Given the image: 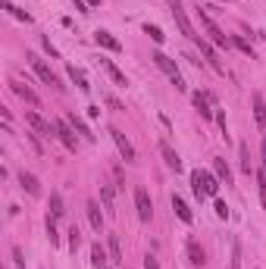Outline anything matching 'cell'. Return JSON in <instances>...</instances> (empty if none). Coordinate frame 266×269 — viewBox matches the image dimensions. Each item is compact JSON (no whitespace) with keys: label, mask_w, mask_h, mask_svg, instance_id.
<instances>
[{"label":"cell","mask_w":266,"mask_h":269,"mask_svg":"<svg viewBox=\"0 0 266 269\" xmlns=\"http://www.w3.org/2000/svg\"><path fill=\"white\" fill-rule=\"evenodd\" d=\"M191 185H194V194L201 197V200H204V197H213V194L219 191V182L213 179L210 172H201V169L191 172Z\"/></svg>","instance_id":"1"},{"label":"cell","mask_w":266,"mask_h":269,"mask_svg":"<svg viewBox=\"0 0 266 269\" xmlns=\"http://www.w3.org/2000/svg\"><path fill=\"white\" fill-rule=\"evenodd\" d=\"M150 60L157 63V66H160V69L166 72V75H169V81H173V85H176V91H188V85H185V79H182V75H178V69H176V63L169 60L166 54H160V50H157V54H153Z\"/></svg>","instance_id":"2"},{"label":"cell","mask_w":266,"mask_h":269,"mask_svg":"<svg viewBox=\"0 0 266 269\" xmlns=\"http://www.w3.org/2000/svg\"><path fill=\"white\" fill-rule=\"evenodd\" d=\"M197 16H201V25L207 28V35H210V41H213V44H219V47H229V44H232V38H226V31H222L219 25L213 22V16H210V13L197 10Z\"/></svg>","instance_id":"3"},{"label":"cell","mask_w":266,"mask_h":269,"mask_svg":"<svg viewBox=\"0 0 266 269\" xmlns=\"http://www.w3.org/2000/svg\"><path fill=\"white\" fill-rule=\"evenodd\" d=\"M169 6H173V19H176V25H178V31H182L185 38L197 41V35H194V25L188 22V16H185V10H182V3H178V0H169Z\"/></svg>","instance_id":"4"},{"label":"cell","mask_w":266,"mask_h":269,"mask_svg":"<svg viewBox=\"0 0 266 269\" xmlns=\"http://www.w3.org/2000/svg\"><path fill=\"white\" fill-rule=\"evenodd\" d=\"M29 60H31V69L38 72V79L44 81V85H50V88H63V85H59V79L54 75V69H50L44 60H38V56H29Z\"/></svg>","instance_id":"5"},{"label":"cell","mask_w":266,"mask_h":269,"mask_svg":"<svg viewBox=\"0 0 266 269\" xmlns=\"http://www.w3.org/2000/svg\"><path fill=\"white\" fill-rule=\"evenodd\" d=\"M135 207H138V219L141 222H150L153 204H150V197H148V191H144V188H135Z\"/></svg>","instance_id":"6"},{"label":"cell","mask_w":266,"mask_h":269,"mask_svg":"<svg viewBox=\"0 0 266 269\" xmlns=\"http://www.w3.org/2000/svg\"><path fill=\"white\" fill-rule=\"evenodd\" d=\"M54 125H57V138L63 141V147H66V150H72V154H75V150H79V141H75V134H72L75 129H72L69 122H54Z\"/></svg>","instance_id":"7"},{"label":"cell","mask_w":266,"mask_h":269,"mask_svg":"<svg viewBox=\"0 0 266 269\" xmlns=\"http://www.w3.org/2000/svg\"><path fill=\"white\" fill-rule=\"evenodd\" d=\"M110 134H113V141H116V147H119V154L125 157V163H135V160H138V154H135V147L128 144V138L119 129H110Z\"/></svg>","instance_id":"8"},{"label":"cell","mask_w":266,"mask_h":269,"mask_svg":"<svg viewBox=\"0 0 266 269\" xmlns=\"http://www.w3.org/2000/svg\"><path fill=\"white\" fill-rule=\"evenodd\" d=\"M25 119L31 122V129H35L38 134H44V138H54V134H57V125H50V122H44V119H41V116H38L35 110H29V113H25Z\"/></svg>","instance_id":"9"},{"label":"cell","mask_w":266,"mask_h":269,"mask_svg":"<svg viewBox=\"0 0 266 269\" xmlns=\"http://www.w3.org/2000/svg\"><path fill=\"white\" fill-rule=\"evenodd\" d=\"M100 66H104V69H107V75H110V79L116 81L119 88H125V85H128V79L122 75V69H119V66H116L113 60H104V56H100Z\"/></svg>","instance_id":"10"},{"label":"cell","mask_w":266,"mask_h":269,"mask_svg":"<svg viewBox=\"0 0 266 269\" xmlns=\"http://www.w3.org/2000/svg\"><path fill=\"white\" fill-rule=\"evenodd\" d=\"M94 41H97L100 47H107V50H113V54H119V50H122V44H119V41L110 35V31H104V28H97L94 31Z\"/></svg>","instance_id":"11"},{"label":"cell","mask_w":266,"mask_h":269,"mask_svg":"<svg viewBox=\"0 0 266 269\" xmlns=\"http://www.w3.org/2000/svg\"><path fill=\"white\" fill-rule=\"evenodd\" d=\"M194 44H197V47H201V54H204V56H207V63L213 66V69H216V72H222V63L216 60V50H213V47H210V44H207V41H204L201 35H197V41H194Z\"/></svg>","instance_id":"12"},{"label":"cell","mask_w":266,"mask_h":269,"mask_svg":"<svg viewBox=\"0 0 266 269\" xmlns=\"http://www.w3.org/2000/svg\"><path fill=\"white\" fill-rule=\"evenodd\" d=\"M160 154H163V160H166V166H169V169H176V172L182 169V160H178V154H176V150L166 144V141H160Z\"/></svg>","instance_id":"13"},{"label":"cell","mask_w":266,"mask_h":269,"mask_svg":"<svg viewBox=\"0 0 266 269\" xmlns=\"http://www.w3.org/2000/svg\"><path fill=\"white\" fill-rule=\"evenodd\" d=\"M85 210H88V222H91V229H94V232H100V229H104V216H100V207L94 204V200H88V204H85Z\"/></svg>","instance_id":"14"},{"label":"cell","mask_w":266,"mask_h":269,"mask_svg":"<svg viewBox=\"0 0 266 269\" xmlns=\"http://www.w3.org/2000/svg\"><path fill=\"white\" fill-rule=\"evenodd\" d=\"M251 100H254V119H257V125L266 132V100H263L260 94H254Z\"/></svg>","instance_id":"15"},{"label":"cell","mask_w":266,"mask_h":269,"mask_svg":"<svg viewBox=\"0 0 266 269\" xmlns=\"http://www.w3.org/2000/svg\"><path fill=\"white\" fill-rule=\"evenodd\" d=\"M19 185H22L25 191H29L31 197H38V194H41V182H38L31 172H22V175H19Z\"/></svg>","instance_id":"16"},{"label":"cell","mask_w":266,"mask_h":269,"mask_svg":"<svg viewBox=\"0 0 266 269\" xmlns=\"http://www.w3.org/2000/svg\"><path fill=\"white\" fill-rule=\"evenodd\" d=\"M13 91H16V94H19L22 100H29L31 107H38V104H41V97H38V94H35V91H31L29 85H22V81H13Z\"/></svg>","instance_id":"17"},{"label":"cell","mask_w":266,"mask_h":269,"mask_svg":"<svg viewBox=\"0 0 266 269\" xmlns=\"http://www.w3.org/2000/svg\"><path fill=\"white\" fill-rule=\"evenodd\" d=\"M69 125H72V129H75V132L82 134L85 141H94V134H91V129H88V122H85L82 116H75V113H69Z\"/></svg>","instance_id":"18"},{"label":"cell","mask_w":266,"mask_h":269,"mask_svg":"<svg viewBox=\"0 0 266 269\" xmlns=\"http://www.w3.org/2000/svg\"><path fill=\"white\" fill-rule=\"evenodd\" d=\"M188 260H191V263L194 266H204V263H207V260H204V247L201 244H197V241L191 238V241H188Z\"/></svg>","instance_id":"19"},{"label":"cell","mask_w":266,"mask_h":269,"mask_svg":"<svg viewBox=\"0 0 266 269\" xmlns=\"http://www.w3.org/2000/svg\"><path fill=\"white\" fill-rule=\"evenodd\" d=\"M66 72H69V79H72V81H75V85H79L82 91H91V81H88V75H85V72L79 69V66H69Z\"/></svg>","instance_id":"20"},{"label":"cell","mask_w":266,"mask_h":269,"mask_svg":"<svg viewBox=\"0 0 266 269\" xmlns=\"http://www.w3.org/2000/svg\"><path fill=\"white\" fill-rule=\"evenodd\" d=\"M213 172H216V179H222V182H226V185H232V169H229V163H226V160H213Z\"/></svg>","instance_id":"21"},{"label":"cell","mask_w":266,"mask_h":269,"mask_svg":"<svg viewBox=\"0 0 266 269\" xmlns=\"http://www.w3.org/2000/svg\"><path fill=\"white\" fill-rule=\"evenodd\" d=\"M173 210H176V216H178V219H182V222H191L194 219V216H191V210H188V204H185V200L182 197H173Z\"/></svg>","instance_id":"22"},{"label":"cell","mask_w":266,"mask_h":269,"mask_svg":"<svg viewBox=\"0 0 266 269\" xmlns=\"http://www.w3.org/2000/svg\"><path fill=\"white\" fill-rule=\"evenodd\" d=\"M63 213H66V210H63V194H59V191H50V216L59 219Z\"/></svg>","instance_id":"23"},{"label":"cell","mask_w":266,"mask_h":269,"mask_svg":"<svg viewBox=\"0 0 266 269\" xmlns=\"http://www.w3.org/2000/svg\"><path fill=\"white\" fill-rule=\"evenodd\" d=\"M3 10H6V13H10V16H13V19H19V22H31V16H29V13H25V10H19V6H13V3H10V0H3Z\"/></svg>","instance_id":"24"},{"label":"cell","mask_w":266,"mask_h":269,"mask_svg":"<svg viewBox=\"0 0 266 269\" xmlns=\"http://www.w3.org/2000/svg\"><path fill=\"white\" fill-rule=\"evenodd\" d=\"M257 188H260V204L266 210V166H260L257 169Z\"/></svg>","instance_id":"25"},{"label":"cell","mask_w":266,"mask_h":269,"mask_svg":"<svg viewBox=\"0 0 266 269\" xmlns=\"http://www.w3.org/2000/svg\"><path fill=\"white\" fill-rule=\"evenodd\" d=\"M91 257H94V266H97V269H104V266H107V254H104V247H100V244H94V247H91Z\"/></svg>","instance_id":"26"},{"label":"cell","mask_w":266,"mask_h":269,"mask_svg":"<svg viewBox=\"0 0 266 269\" xmlns=\"http://www.w3.org/2000/svg\"><path fill=\"white\" fill-rule=\"evenodd\" d=\"M229 269H241V241H232V266Z\"/></svg>","instance_id":"27"},{"label":"cell","mask_w":266,"mask_h":269,"mask_svg":"<svg viewBox=\"0 0 266 269\" xmlns=\"http://www.w3.org/2000/svg\"><path fill=\"white\" fill-rule=\"evenodd\" d=\"M232 44H235L238 50H241V54H244V56H251V60H254V47H251V44H247V41H244L241 35H235V38H232Z\"/></svg>","instance_id":"28"},{"label":"cell","mask_w":266,"mask_h":269,"mask_svg":"<svg viewBox=\"0 0 266 269\" xmlns=\"http://www.w3.org/2000/svg\"><path fill=\"white\" fill-rule=\"evenodd\" d=\"M110 257H113V263H122V250H119V238H116V235H110Z\"/></svg>","instance_id":"29"},{"label":"cell","mask_w":266,"mask_h":269,"mask_svg":"<svg viewBox=\"0 0 266 269\" xmlns=\"http://www.w3.org/2000/svg\"><path fill=\"white\" fill-rule=\"evenodd\" d=\"M100 197H104L107 210H113V185H100Z\"/></svg>","instance_id":"30"},{"label":"cell","mask_w":266,"mask_h":269,"mask_svg":"<svg viewBox=\"0 0 266 269\" xmlns=\"http://www.w3.org/2000/svg\"><path fill=\"white\" fill-rule=\"evenodd\" d=\"M144 31H148V35L157 41V44H163V38H166V35H163V31L157 28V25H144Z\"/></svg>","instance_id":"31"},{"label":"cell","mask_w":266,"mask_h":269,"mask_svg":"<svg viewBox=\"0 0 266 269\" xmlns=\"http://www.w3.org/2000/svg\"><path fill=\"white\" fill-rule=\"evenodd\" d=\"M241 169L251 175V154H247V144H241Z\"/></svg>","instance_id":"32"},{"label":"cell","mask_w":266,"mask_h":269,"mask_svg":"<svg viewBox=\"0 0 266 269\" xmlns=\"http://www.w3.org/2000/svg\"><path fill=\"white\" fill-rule=\"evenodd\" d=\"M47 238H50V244H57V225H54V216H47Z\"/></svg>","instance_id":"33"},{"label":"cell","mask_w":266,"mask_h":269,"mask_svg":"<svg viewBox=\"0 0 266 269\" xmlns=\"http://www.w3.org/2000/svg\"><path fill=\"white\" fill-rule=\"evenodd\" d=\"M216 216H219V219H229V207H226V200H216Z\"/></svg>","instance_id":"34"},{"label":"cell","mask_w":266,"mask_h":269,"mask_svg":"<svg viewBox=\"0 0 266 269\" xmlns=\"http://www.w3.org/2000/svg\"><path fill=\"white\" fill-rule=\"evenodd\" d=\"M41 44H44V50H47V54H50V56H57V47H54V44H50V38H41Z\"/></svg>","instance_id":"35"},{"label":"cell","mask_w":266,"mask_h":269,"mask_svg":"<svg viewBox=\"0 0 266 269\" xmlns=\"http://www.w3.org/2000/svg\"><path fill=\"white\" fill-rule=\"evenodd\" d=\"M79 241H82V238H79V229H72V232H69V244H72V250L79 247Z\"/></svg>","instance_id":"36"},{"label":"cell","mask_w":266,"mask_h":269,"mask_svg":"<svg viewBox=\"0 0 266 269\" xmlns=\"http://www.w3.org/2000/svg\"><path fill=\"white\" fill-rule=\"evenodd\" d=\"M13 260H16L19 266H25V260H22V250H19V247H13Z\"/></svg>","instance_id":"37"},{"label":"cell","mask_w":266,"mask_h":269,"mask_svg":"<svg viewBox=\"0 0 266 269\" xmlns=\"http://www.w3.org/2000/svg\"><path fill=\"white\" fill-rule=\"evenodd\" d=\"M144 269H160V266H157V260H153V257H144Z\"/></svg>","instance_id":"38"},{"label":"cell","mask_w":266,"mask_h":269,"mask_svg":"<svg viewBox=\"0 0 266 269\" xmlns=\"http://www.w3.org/2000/svg\"><path fill=\"white\" fill-rule=\"evenodd\" d=\"M75 3V10H82V13H88V3H85V0H72Z\"/></svg>","instance_id":"39"},{"label":"cell","mask_w":266,"mask_h":269,"mask_svg":"<svg viewBox=\"0 0 266 269\" xmlns=\"http://www.w3.org/2000/svg\"><path fill=\"white\" fill-rule=\"evenodd\" d=\"M260 150H263V166H266V134H263V147Z\"/></svg>","instance_id":"40"},{"label":"cell","mask_w":266,"mask_h":269,"mask_svg":"<svg viewBox=\"0 0 266 269\" xmlns=\"http://www.w3.org/2000/svg\"><path fill=\"white\" fill-rule=\"evenodd\" d=\"M85 3H88V6H97V3H100V0H85Z\"/></svg>","instance_id":"41"},{"label":"cell","mask_w":266,"mask_h":269,"mask_svg":"<svg viewBox=\"0 0 266 269\" xmlns=\"http://www.w3.org/2000/svg\"><path fill=\"white\" fill-rule=\"evenodd\" d=\"M104 269H110V266H104Z\"/></svg>","instance_id":"42"},{"label":"cell","mask_w":266,"mask_h":269,"mask_svg":"<svg viewBox=\"0 0 266 269\" xmlns=\"http://www.w3.org/2000/svg\"><path fill=\"white\" fill-rule=\"evenodd\" d=\"M222 3H226V0H222Z\"/></svg>","instance_id":"43"}]
</instances>
